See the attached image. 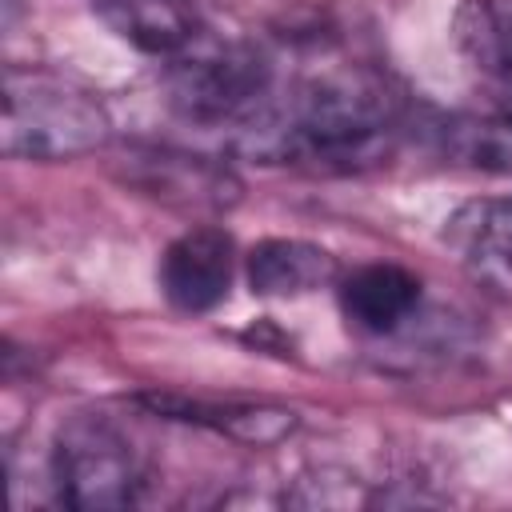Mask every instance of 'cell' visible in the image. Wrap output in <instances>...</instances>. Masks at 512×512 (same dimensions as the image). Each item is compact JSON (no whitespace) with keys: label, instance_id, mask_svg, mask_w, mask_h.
<instances>
[{"label":"cell","instance_id":"obj_1","mask_svg":"<svg viewBox=\"0 0 512 512\" xmlns=\"http://www.w3.org/2000/svg\"><path fill=\"white\" fill-rule=\"evenodd\" d=\"M404 104L392 84L364 68H316L292 80L236 132V144L264 164L352 172L388 156Z\"/></svg>","mask_w":512,"mask_h":512},{"label":"cell","instance_id":"obj_2","mask_svg":"<svg viewBox=\"0 0 512 512\" xmlns=\"http://www.w3.org/2000/svg\"><path fill=\"white\" fill-rule=\"evenodd\" d=\"M276 92V64L244 40L192 36L168 68V104L204 128H228L232 136Z\"/></svg>","mask_w":512,"mask_h":512},{"label":"cell","instance_id":"obj_3","mask_svg":"<svg viewBox=\"0 0 512 512\" xmlns=\"http://www.w3.org/2000/svg\"><path fill=\"white\" fill-rule=\"evenodd\" d=\"M108 112L84 88L32 68L4 76V152L20 160H76L108 140Z\"/></svg>","mask_w":512,"mask_h":512},{"label":"cell","instance_id":"obj_4","mask_svg":"<svg viewBox=\"0 0 512 512\" xmlns=\"http://www.w3.org/2000/svg\"><path fill=\"white\" fill-rule=\"evenodd\" d=\"M56 492L68 508H132L144 492V468L128 440L100 420H72L52 452Z\"/></svg>","mask_w":512,"mask_h":512},{"label":"cell","instance_id":"obj_5","mask_svg":"<svg viewBox=\"0 0 512 512\" xmlns=\"http://www.w3.org/2000/svg\"><path fill=\"white\" fill-rule=\"evenodd\" d=\"M236 276V244L224 228H188L160 256V292L176 312L200 316L228 300Z\"/></svg>","mask_w":512,"mask_h":512},{"label":"cell","instance_id":"obj_6","mask_svg":"<svg viewBox=\"0 0 512 512\" xmlns=\"http://www.w3.org/2000/svg\"><path fill=\"white\" fill-rule=\"evenodd\" d=\"M136 188L172 200V204H196V208H224L236 200V180L228 176V168H216L204 156H184V152H132L128 156V172H124Z\"/></svg>","mask_w":512,"mask_h":512},{"label":"cell","instance_id":"obj_7","mask_svg":"<svg viewBox=\"0 0 512 512\" xmlns=\"http://www.w3.org/2000/svg\"><path fill=\"white\" fill-rule=\"evenodd\" d=\"M444 240L472 276L512 292V196L464 204L448 220Z\"/></svg>","mask_w":512,"mask_h":512},{"label":"cell","instance_id":"obj_8","mask_svg":"<svg viewBox=\"0 0 512 512\" xmlns=\"http://www.w3.org/2000/svg\"><path fill=\"white\" fill-rule=\"evenodd\" d=\"M420 276L400 264H364L340 280V312L360 332L384 336L400 328L420 304Z\"/></svg>","mask_w":512,"mask_h":512},{"label":"cell","instance_id":"obj_9","mask_svg":"<svg viewBox=\"0 0 512 512\" xmlns=\"http://www.w3.org/2000/svg\"><path fill=\"white\" fill-rule=\"evenodd\" d=\"M244 272L256 296L292 300V296H308L324 288L336 276V260L332 252L308 240H260L248 252Z\"/></svg>","mask_w":512,"mask_h":512},{"label":"cell","instance_id":"obj_10","mask_svg":"<svg viewBox=\"0 0 512 512\" xmlns=\"http://www.w3.org/2000/svg\"><path fill=\"white\" fill-rule=\"evenodd\" d=\"M104 24L152 56H176L196 36L192 0H92Z\"/></svg>","mask_w":512,"mask_h":512},{"label":"cell","instance_id":"obj_11","mask_svg":"<svg viewBox=\"0 0 512 512\" xmlns=\"http://www.w3.org/2000/svg\"><path fill=\"white\" fill-rule=\"evenodd\" d=\"M460 52L480 68L512 112V0H464L452 20Z\"/></svg>","mask_w":512,"mask_h":512},{"label":"cell","instance_id":"obj_12","mask_svg":"<svg viewBox=\"0 0 512 512\" xmlns=\"http://www.w3.org/2000/svg\"><path fill=\"white\" fill-rule=\"evenodd\" d=\"M432 144L452 164L484 168V172H512V112L504 116H444L428 124Z\"/></svg>","mask_w":512,"mask_h":512},{"label":"cell","instance_id":"obj_13","mask_svg":"<svg viewBox=\"0 0 512 512\" xmlns=\"http://www.w3.org/2000/svg\"><path fill=\"white\" fill-rule=\"evenodd\" d=\"M144 404H152L160 416L212 424L216 432H228V436H240V440H256V444H268V440L292 432V424H296L292 412L256 408V404H200V400H180V396H144Z\"/></svg>","mask_w":512,"mask_h":512}]
</instances>
